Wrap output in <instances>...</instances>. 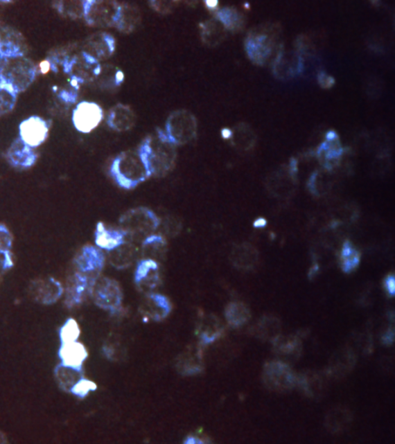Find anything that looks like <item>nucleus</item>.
Segmentation results:
<instances>
[{
  "label": "nucleus",
  "mask_w": 395,
  "mask_h": 444,
  "mask_svg": "<svg viewBox=\"0 0 395 444\" xmlns=\"http://www.w3.org/2000/svg\"><path fill=\"white\" fill-rule=\"evenodd\" d=\"M149 176L165 177L172 172L176 162L175 145L166 133L158 131L148 136L139 150Z\"/></svg>",
  "instance_id": "f257e3e1"
},
{
  "label": "nucleus",
  "mask_w": 395,
  "mask_h": 444,
  "mask_svg": "<svg viewBox=\"0 0 395 444\" xmlns=\"http://www.w3.org/2000/svg\"><path fill=\"white\" fill-rule=\"evenodd\" d=\"M111 173L116 183L127 190L133 189L149 177L148 170L138 152L128 151L116 157Z\"/></svg>",
  "instance_id": "f03ea898"
},
{
  "label": "nucleus",
  "mask_w": 395,
  "mask_h": 444,
  "mask_svg": "<svg viewBox=\"0 0 395 444\" xmlns=\"http://www.w3.org/2000/svg\"><path fill=\"white\" fill-rule=\"evenodd\" d=\"M38 73L37 66L25 56L3 59L0 64L3 85L17 94L26 91L36 80Z\"/></svg>",
  "instance_id": "7ed1b4c3"
},
{
  "label": "nucleus",
  "mask_w": 395,
  "mask_h": 444,
  "mask_svg": "<svg viewBox=\"0 0 395 444\" xmlns=\"http://www.w3.org/2000/svg\"><path fill=\"white\" fill-rule=\"evenodd\" d=\"M119 223L126 236L143 242L159 228L160 220L152 211L140 207L126 211Z\"/></svg>",
  "instance_id": "20e7f679"
},
{
  "label": "nucleus",
  "mask_w": 395,
  "mask_h": 444,
  "mask_svg": "<svg viewBox=\"0 0 395 444\" xmlns=\"http://www.w3.org/2000/svg\"><path fill=\"white\" fill-rule=\"evenodd\" d=\"M198 123L195 116L186 110H178L169 115L166 135L175 145H184L195 139Z\"/></svg>",
  "instance_id": "39448f33"
},
{
  "label": "nucleus",
  "mask_w": 395,
  "mask_h": 444,
  "mask_svg": "<svg viewBox=\"0 0 395 444\" xmlns=\"http://www.w3.org/2000/svg\"><path fill=\"white\" fill-rule=\"evenodd\" d=\"M121 3L110 1H85L84 17L88 24L98 27L116 26Z\"/></svg>",
  "instance_id": "423d86ee"
},
{
  "label": "nucleus",
  "mask_w": 395,
  "mask_h": 444,
  "mask_svg": "<svg viewBox=\"0 0 395 444\" xmlns=\"http://www.w3.org/2000/svg\"><path fill=\"white\" fill-rule=\"evenodd\" d=\"M91 296L100 308L112 312L119 310L123 299L119 284L110 278H98Z\"/></svg>",
  "instance_id": "0eeeda50"
},
{
  "label": "nucleus",
  "mask_w": 395,
  "mask_h": 444,
  "mask_svg": "<svg viewBox=\"0 0 395 444\" xmlns=\"http://www.w3.org/2000/svg\"><path fill=\"white\" fill-rule=\"evenodd\" d=\"M50 127L49 121L39 116H30L20 123L18 138L27 146L35 149L49 138Z\"/></svg>",
  "instance_id": "6e6552de"
},
{
  "label": "nucleus",
  "mask_w": 395,
  "mask_h": 444,
  "mask_svg": "<svg viewBox=\"0 0 395 444\" xmlns=\"http://www.w3.org/2000/svg\"><path fill=\"white\" fill-rule=\"evenodd\" d=\"M102 119V109L92 102H80L72 113V122L75 129L84 134L92 132L99 125Z\"/></svg>",
  "instance_id": "1a4fd4ad"
},
{
  "label": "nucleus",
  "mask_w": 395,
  "mask_h": 444,
  "mask_svg": "<svg viewBox=\"0 0 395 444\" xmlns=\"http://www.w3.org/2000/svg\"><path fill=\"white\" fill-rule=\"evenodd\" d=\"M98 278L83 274L75 271L68 280L66 289V303L67 306L73 307L82 303L89 295Z\"/></svg>",
  "instance_id": "9d476101"
},
{
  "label": "nucleus",
  "mask_w": 395,
  "mask_h": 444,
  "mask_svg": "<svg viewBox=\"0 0 395 444\" xmlns=\"http://www.w3.org/2000/svg\"><path fill=\"white\" fill-rule=\"evenodd\" d=\"M265 384L276 391H287L295 385L296 378L291 368L282 362L272 361L265 367Z\"/></svg>",
  "instance_id": "9b49d317"
},
{
  "label": "nucleus",
  "mask_w": 395,
  "mask_h": 444,
  "mask_svg": "<svg viewBox=\"0 0 395 444\" xmlns=\"http://www.w3.org/2000/svg\"><path fill=\"white\" fill-rule=\"evenodd\" d=\"M105 256L99 249L87 245L80 250L74 260L75 269L93 278H99L105 265Z\"/></svg>",
  "instance_id": "f8f14e48"
},
{
  "label": "nucleus",
  "mask_w": 395,
  "mask_h": 444,
  "mask_svg": "<svg viewBox=\"0 0 395 444\" xmlns=\"http://www.w3.org/2000/svg\"><path fill=\"white\" fill-rule=\"evenodd\" d=\"M32 298L39 303L51 305L58 301L64 293L62 285L54 278L34 280L30 285Z\"/></svg>",
  "instance_id": "ddd939ff"
},
{
  "label": "nucleus",
  "mask_w": 395,
  "mask_h": 444,
  "mask_svg": "<svg viewBox=\"0 0 395 444\" xmlns=\"http://www.w3.org/2000/svg\"><path fill=\"white\" fill-rule=\"evenodd\" d=\"M6 159L12 167L26 169L35 165L37 155L33 148L18 138L12 143L6 152Z\"/></svg>",
  "instance_id": "4468645a"
},
{
  "label": "nucleus",
  "mask_w": 395,
  "mask_h": 444,
  "mask_svg": "<svg viewBox=\"0 0 395 444\" xmlns=\"http://www.w3.org/2000/svg\"><path fill=\"white\" fill-rule=\"evenodd\" d=\"M114 48V39L112 36L107 33H98L88 39L82 51L99 63L110 57Z\"/></svg>",
  "instance_id": "2eb2a0df"
},
{
  "label": "nucleus",
  "mask_w": 395,
  "mask_h": 444,
  "mask_svg": "<svg viewBox=\"0 0 395 444\" xmlns=\"http://www.w3.org/2000/svg\"><path fill=\"white\" fill-rule=\"evenodd\" d=\"M171 310V303L166 296L152 292L147 294L141 307L143 315L154 321L166 319Z\"/></svg>",
  "instance_id": "dca6fc26"
},
{
  "label": "nucleus",
  "mask_w": 395,
  "mask_h": 444,
  "mask_svg": "<svg viewBox=\"0 0 395 444\" xmlns=\"http://www.w3.org/2000/svg\"><path fill=\"white\" fill-rule=\"evenodd\" d=\"M134 282L140 289L152 290L159 282V264L152 259L143 258L134 273Z\"/></svg>",
  "instance_id": "f3484780"
},
{
  "label": "nucleus",
  "mask_w": 395,
  "mask_h": 444,
  "mask_svg": "<svg viewBox=\"0 0 395 444\" xmlns=\"http://www.w3.org/2000/svg\"><path fill=\"white\" fill-rule=\"evenodd\" d=\"M60 364L83 370V364L88 357L85 346L78 341L63 344L59 349Z\"/></svg>",
  "instance_id": "a211bd4d"
},
{
  "label": "nucleus",
  "mask_w": 395,
  "mask_h": 444,
  "mask_svg": "<svg viewBox=\"0 0 395 444\" xmlns=\"http://www.w3.org/2000/svg\"><path fill=\"white\" fill-rule=\"evenodd\" d=\"M108 125L114 131L128 132L136 123V115L130 107L125 105H117L113 107L107 116Z\"/></svg>",
  "instance_id": "6ab92c4d"
},
{
  "label": "nucleus",
  "mask_w": 395,
  "mask_h": 444,
  "mask_svg": "<svg viewBox=\"0 0 395 444\" xmlns=\"http://www.w3.org/2000/svg\"><path fill=\"white\" fill-rule=\"evenodd\" d=\"M176 368L184 375H193L203 370L202 349L199 346L191 347L180 355L177 359Z\"/></svg>",
  "instance_id": "aec40b11"
},
{
  "label": "nucleus",
  "mask_w": 395,
  "mask_h": 444,
  "mask_svg": "<svg viewBox=\"0 0 395 444\" xmlns=\"http://www.w3.org/2000/svg\"><path fill=\"white\" fill-rule=\"evenodd\" d=\"M126 235L121 230L109 229L99 222L95 231V243L98 248L112 251L125 242Z\"/></svg>",
  "instance_id": "412c9836"
},
{
  "label": "nucleus",
  "mask_w": 395,
  "mask_h": 444,
  "mask_svg": "<svg viewBox=\"0 0 395 444\" xmlns=\"http://www.w3.org/2000/svg\"><path fill=\"white\" fill-rule=\"evenodd\" d=\"M23 56L25 50L18 33L6 30L0 34V57L3 60Z\"/></svg>",
  "instance_id": "4be33fe9"
},
{
  "label": "nucleus",
  "mask_w": 395,
  "mask_h": 444,
  "mask_svg": "<svg viewBox=\"0 0 395 444\" xmlns=\"http://www.w3.org/2000/svg\"><path fill=\"white\" fill-rule=\"evenodd\" d=\"M258 252L254 246L247 243L236 246L231 251V260L236 267L249 270L258 262Z\"/></svg>",
  "instance_id": "5701e85b"
},
{
  "label": "nucleus",
  "mask_w": 395,
  "mask_h": 444,
  "mask_svg": "<svg viewBox=\"0 0 395 444\" xmlns=\"http://www.w3.org/2000/svg\"><path fill=\"white\" fill-rule=\"evenodd\" d=\"M109 261L113 267L123 269L129 267L137 257V249L135 246L126 241L119 247L109 251Z\"/></svg>",
  "instance_id": "b1692460"
},
{
  "label": "nucleus",
  "mask_w": 395,
  "mask_h": 444,
  "mask_svg": "<svg viewBox=\"0 0 395 444\" xmlns=\"http://www.w3.org/2000/svg\"><path fill=\"white\" fill-rule=\"evenodd\" d=\"M227 28L216 17L207 20L201 25L202 42L209 46L220 44L225 36Z\"/></svg>",
  "instance_id": "393cba45"
},
{
  "label": "nucleus",
  "mask_w": 395,
  "mask_h": 444,
  "mask_svg": "<svg viewBox=\"0 0 395 444\" xmlns=\"http://www.w3.org/2000/svg\"><path fill=\"white\" fill-rule=\"evenodd\" d=\"M271 46L268 34L262 32L249 37L247 43L249 55L260 63L269 55Z\"/></svg>",
  "instance_id": "a878e982"
},
{
  "label": "nucleus",
  "mask_w": 395,
  "mask_h": 444,
  "mask_svg": "<svg viewBox=\"0 0 395 444\" xmlns=\"http://www.w3.org/2000/svg\"><path fill=\"white\" fill-rule=\"evenodd\" d=\"M141 20V12L137 6L129 3H121L119 17L116 28L121 32L134 30Z\"/></svg>",
  "instance_id": "bb28decb"
},
{
  "label": "nucleus",
  "mask_w": 395,
  "mask_h": 444,
  "mask_svg": "<svg viewBox=\"0 0 395 444\" xmlns=\"http://www.w3.org/2000/svg\"><path fill=\"white\" fill-rule=\"evenodd\" d=\"M166 250V242L162 236L154 234L143 241L142 254L144 258L152 259L158 263L164 258Z\"/></svg>",
  "instance_id": "cd10ccee"
},
{
  "label": "nucleus",
  "mask_w": 395,
  "mask_h": 444,
  "mask_svg": "<svg viewBox=\"0 0 395 444\" xmlns=\"http://www.w3.org/2000/svg\"><path fill=\"white\" fill-rule=\"evenodd\" d=\"M197 332L201 345H208L220 337L222 326L214 317H207L201 320Z\"/></svg>",
  "instance_id": "c85d7f7f"
},
{
  "label": "nucleus",
  "mask_w": 395,
  "mask_h": 444,
  "mask_svg": "<svg viewBox=\"0 0 395 444\" xmlns=\"http://www.w3.org/2000/svg\"><path fill=\"white\" fill-rule=\"evenodd\" d=\"M55 377L60 387L70 392L74 384L84 377L83 370L60 364L55 368Z\"/></svg>",
  "instance_id": "c756f323"
},
{
  "label": "nucleus",
  "mask_w": 395,
  "mask_h": 444,
  "mask_svg": "<svg viewBox=\"0 0 395 444\" xmlns=\"http://www.w3.org/2000/svg\"><path fill=\"white\" fill-rule=\"evenodd\" d=\"M227 322L234 327H240L247 323L250 317L249 311L246 305L241 303H229L226 309Z\"/></svg>",
  "instance_id": "7c9ffc66"
},
{
  "label": "nucleus",
  "mask_w": 395,
  "mask_h": 444,
  "mask_svg": "<svg viewBox=\"0 0 395 444\" xmlns=\"http://www.w3.org/2000/svg\"><path fill=\"white\" fill-rule=\"evenodd\" d=\"M340 265L344 272H351L357 269L360 264V256L358 251L353 247L351 242L346 241L340 251Z\"/></svg>",
  "instance_id": "2f4dec72"
},
{
  "label": "nucleus",
  "mask_w": 395,
  "mask_h": 444,
  "mask_svg": "<svg viewBox=\"0 0 395 444\" xmlns=\"http://www.w3.org/2000/svg\"><path fill=\"white\" fill-rule=\"evenodd\" d=\"M123 78V73L117 68L106 66L105 67L100 66L95 80L98 82L100 87L110 88L119 86Z\"/></svg>",
  "instance_id": "473e14b6"
},
{
  "label": "nucleus",
  "mask_w": 395,
  "mask_h": 444,
  "mask_svg": "<svg viewBox=\"0 0 395 444\" xmlns=\"http://www.w3.org/2000/svg\"><path fill=\"white\" fill-rule=\"evenodd\" d=\"M54 8L64 17L77 19L84 17L85 1H60L55 3Z\"/></svg>",
  "instance_id": "72a5a7b5"
},
{
  "label": "nucleus",
  "mask_w": 395,
  "mask_h": 444,
  "mask_svg": "<svg viewBox=\"0 0 395 444\" xmlns=\"http://www.w3.org/2000/svg\"><path fill=\"white\" fill-rule=\"evenodd\" d=\"M17 94L4 85H0V116L8 114L15 109Z\"/></svg>",
  "instance_id": "f704fd0d"
},
{
  "label": "nucleus",
  "mask_w": 395,
  "mask_h": 444,
  "mask_svg": "<svg viewBox=\"0 0 395 444\" xmlns=\"http://www.w3.org/2000/svg\"><path fill=\"white\" fill-rule=\"evenodd\" d=\"M80 335V330L76 320L68 319L60 330L61 344L76 341Z\"/></svg>",
  "instance_id": "c9c22d12"
},
{
  "label": "nucleus",
  "mask_w": 395,
  "mask_h": 444,
  "mask_svg": "<svg viewBox=\"0 0 395 444\" xmlns=\"http://www.w3.org/2000/svg\"><path fill=\"white\" fill-rule=\"evenodd\" d=\"M216 18L226 27L230 30L239 28L242 24V17L236 10L224 8L217 13Z\"/></svg>",
  "instance_id": "e433bc0d"
},
{
  "label": "nucleus",
  "mask_w": 395,
  "mask_h": 444,
  "mask_svg": "<svg viewBox=\"0 0 395 444\" xmlns=\"http://www.w3.org/2000/svg\"><path fill=\"white\" fill-rule=\"evenodd\" d=\"M97 385L94 382L84 377L80 378L71 388L70 393L76 397L83 399L91 392L96 391Z\"/></svg>",
  "instance_id": "4c0bfd02"
},
{
  "label": "nucleus",
  "mask_w": 395,
  "mask_h": 444,
  "mask_svg": "<svg viewBox=\"0 0 395 444\" xmlns=\"http://www.w3.org/2000/svg\"><path fill=\"white\" fill-rule=\"evenodd\" d=\"M159 227L161 228L163 234L166 236L175 237L180 233L182 224L176 217L168 216L160 221Z\"/></svg>",
  "instance_id": "58836bf2"
},
{
  "label": "nucleus",
  "mask_w": 395,
  "mask_h": 444,
  "mask_svg": "<svg viewBox=\"0 0 395 444\" xmlns=\"http://www.w3.org/2000/svg\"><path fill=\"white\" fill-rule=\"evenodd\" d=\"M12 245V236L6 225L0 224V250L10 251Z\"/></svg>",
  "instance_id": "ea45409f"
},
{
  "label": "nucleus",
  "mask_w": 395,
  "mask_h": 444,
  "mask_svg": "<svg viewBox=\"0 0 395 444\" xmlns=\"http://www.w3.org/2000/svg\"><path fill=\"white\" fill-rule=\"evenodd\" d=\"M277 324V323H276ZM274 323V320L272 319H267V318H265L263 320V322H261L260 324H258V330H261V334L263 335V336H265V337H272V335L271 334V332L272 334L274 335L275 337H276V331L278 330L279 326L272 327V326L276 325ZM278 338V337H276Z\"/></svg>",
  "instance_id": "a19ab883"
},
{
  "label": "nucleus",
  "mask_w": 395,
  "mask_h": 444,
  "mask_svg": "<svg viewBox=\"0 0 395 444\" xmlns=\"http://www.w3.org/2000/svg\"><path fill=\"white\" fill-rule=\"evenodd\" d=\"M13 266L11 251L0 250V273L10 270Z\"/></svg>",
  "instance_id": "79ce46f5"
},
{
  "label": "nucleus",
  "mask_w": 395,
  "mask_h": 444,
  "mask_svg": "<svg viewBox=\"0 0 395 444\" xmlns=\"http://www.w3.org/2000/svg\"><path fill=\"white\" fill-rule=\"evenodd\" d=\"M278 346L283 353H294L295 350H297L299 344L297 340L290 339L287 341L283 340L281 344H278Z\"/></svg>",
  "instance_id": "37998d69"
},
{
  "label": "nucleus",
  "mask_w": 395,
  "mask_h": 444,
  "mask_svg": "<svg viewBox=\"0 0 395 444\" xmlns=\"http://www.w3.org/2000/svg\"><path fill=\"white\" fill-rule=\"evenodd\" d=\"M172 2H152V8L161 13H168L172 12L175 8Z\"/></svg>",
  "instance_id": "c03bdc74"
},
{
  "label": "nucleus",
  "mask_w": 395,
  "mask_h": 444,
  "mask_svg": "<svg viewBox=\"0 0 395 444\" xmlns=\"http://www.w3.org/2000/svg\"><path fill=\"white\" fill-rule=\"evenodd\" d=\"M385 289L388 293V295L394 296L395 285L393 276H388L385 280Z\"/></svg>",
  "instance_id": "a18cd8bd"
},
{
  "label": "nucleus",
  "mask_w": 395,
  "mask_h": 444,
  "mask_svg": "<svg viewBox=\"0 0 395 444\" xmlns=\"http://www.w3.org/2000/svg\"><path fill=\"white\" fill-rule=\"evenodd\" d=\"M267 222L264 217H258L254 222V227L256 229H263L267 227Z\"/></svg>",
  "instance_id": "49530a36"
},
{
  "label": "nucleus",
  "mask_w": 395,
  "mask_h": 444,
  "mask_svg": "<svg viewBox=\"0 0 395 444\" xmlns=\"http://www.w3.org/2000/svg\"><path fill=\"white\" fill-rule=\"evenodd\" d=\"M204 442L200 438V437L195 436H189L186 439V443H203Z\"/></svg>",
  "instance_id": "de8ad7c7"
},
{
  "label": "nucleus",
  "mask_w": 395,
  "mask_h": 444,
  "mask_svg": "<svg viewBox=\"0 0 395 444\" xmlns=\"http://www.w3.org/2000/svg\"><path fill=\"white\" fill-rule=\"evenodd\" d=\"M8 443V437L1 432H0V444Z\"/></svg>",
  "instance_id": "09e8293b"
},
{
  "label": "nucleus",
  "mask_w": 395,
  "mask_h": 444,
  "mask_svg": "<svg viewBox=\"0 0 395 444\" xmlns=\"http://www.w3.org/2000/svg\"><path fill=\"white\" fill-rule=\"evenodd\" d=\"M2 61H3V59L1 57H0V64H1ZM3 85V81H2V78H1V74H0V85Z\"/></svg>",
  "instance_id": "8fccbe9b"
}]
</instances>
